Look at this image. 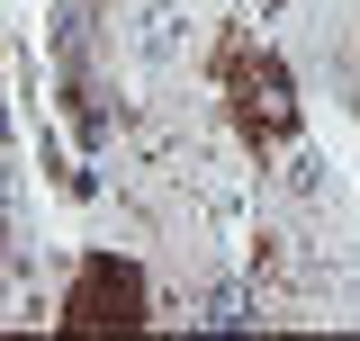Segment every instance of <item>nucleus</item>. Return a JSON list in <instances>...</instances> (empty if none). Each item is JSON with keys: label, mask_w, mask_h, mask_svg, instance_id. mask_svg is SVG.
<instances>
[{"label": "nucleus", "mask_w": 360, "mask_h": 341, "mask_svg": "<svg viewBox=\"0 0 360 341\" xmlns=\"http://www.w3.org/2000/svg\"><path fill=\"white\" fill-rule=\"evenodd\" d=\"M207 72H217V99H225V117H234V135L252 153H270V144L297 135V81H288V63L270 45H252L243 27H225L217 54H207Z\"/></svg>", "instance_id": "nucleus-1"}, {"label": "nucleus", "mask_w": 360, "mask_h": 341, "mask_svg": "<svg viewBox=\"0 0 360 341\" xmlns=\"http://www.w3.org/2000/svg\"><path fill=\"white\" fill-rule=\"evenodd\" d=\"M135 323H153V288H144V269L117 252H90L72 269V288L54 305V333H135Z\"/></svg>", "instance_id": "nucleus-2"}]
</instances>
